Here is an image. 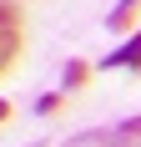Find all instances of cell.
Returning a JSON list of instances; mask_svg holds the SVG:
<instances>
[{"mask_svg":"<svg viewBox=\"0 0 141 147\" xmlns=\"http://www.w3.org/2000/svg\"><path fill=\"white\" fill-rule=\"evenodd\" d=\"M101 66H106V71H141V30L131 41H121L111 56H101Z\"/></svg>","mask_w":141,"mask_h":147,"instance_id":"1","label":"cell"},{"mask_svg":"<svg viewBox=\"0 0 141 147\" xmlns=\"http://www.w3.org/2000/svg\"><path fill=\"white\" fill-rule=\"evenodd\" d=\"M61 147H126V137H116V132H81V137H66Z\"/></svg>","mask_w":141,"mask_h":147,"instance_id":"2","label":"cell"},{"mask_svg":"<svg viewBox=\"0 0 141 147\" xmlns=\"http://www.w3.org/2000/svg\"><path fill=\"white\" fill-rule=\"evenodd\" d=\"M0 36H20V10L10 0H0Z\"/></svg>","mask_w":141,"mask_h":147,"instance_id":"3","label":"cell"},{"mask_svg":"<svg viewBox=\"0 0 141 147\" xmlns=\"http://www.w3.org/2000/svg\"><path fill=\"white\" fill-rule=\"evenodd\" d=\"M86 76H91V66H86V61H66V91L86 86Z\"/></svg>","mask_w":141,"mask_h":147,"instance_id":"4","label":"cell"},{"mask_svg":"<svg viewBox=\"0 0 141 147\" xmlns=\"http://www.w3.org/2000/svg\"><path fill=\"white\" fill-rule=\"evenodd\" d=\"M136 5H141V0H121V5H116V10L106 15V26H116V30H121V26L131 20V10H136Z\"/></svg>","mask_w":141,"mask_h":147,"instance_id":"5","label":"cell"},{"mask_svg":"<svg viewBox=\"0 0 141 147\" xmlns=\"http://www.w3.org/2000/svg\"><path fill=\"white\" fill-rule=\"evenodd\" d=\"M15 51H20V36H0V71L15 61Z\"/></svg>","mask_w":141,"mask_h":147,"instance_id":"6","label":"cell"},{"mask_svg":"<svg viewBox=\"0 0 141 147\" xmlns=\"http://www.w3.org/2000/svg\"><path fill=\"white\" fill-rule=\"evenodd\" d=\"M61 107H66V96H41V102H35V112H41V117H56Z\"/></svg>","mask_w":141,"mask_h":147,"instance_id":"7","label":"cell"},{"mask_svg":"<svg viewBox=\"0 0 141 147\" xmlns=\"http://www.w3.org/2000/svg\"><path fill=\"white\" fill-rule=\"evenodd\" d=\"M121 132H126V137H141V117H126V122H121Z\"/></svg>","mask_w":141,"mask_h":147,"instance_id":"8","label":"cell"},{"mask_svg":"<svg viewBox=\"0 0 141 147\" xmlns=\"http://www.w3.org/2000/svg\"><path fill=\"white\" fill-rule=\"evenodd\" d=\"M0 122H10V102H0Z\"/></svg>","mask_w":141,"mask_h":147,"instance_id":"9","label":"cell"}]
</instances>
